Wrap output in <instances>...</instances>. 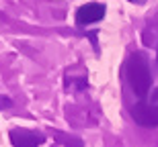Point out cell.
I'll return each mask as SVG.
<instances>
[{"mask_svg": "<svg viewBox=\"0 0 158 147\" xmlns=\"http://www.w3.org/2000/svg\"><path fill=\"white\" fill-rule=\"evenodd\" d=\"M125 76H127L129 88L140 100H144L152 88V70L148 64V57L142 51H135L129 55L125 65Z\"/></svg>", "mask_w": 158, "mask_h": 147, "instance_id": "1", "label": "cell"}, {"mask_svg": "<svg viewBox=\"0 0 158 147\" xmlns=\"http://www.w3.org/2000/svg\"><path fill=\"white\" fill-rule=\"evenodd\" d=\"M129 114L140 127L146 129H156L158 127V104H148V102H135L129 108Z\"/></svg>", "mask_w": 158, "mask_h": 147, "instance_id": "2", "label": "cell"}, {"mask_svg": "<svg viewBox=\"0 0 158 147\" xmlns=\"http://www.w3.org/2000/svg\"><path fill=\"white\" fill-rule=\"evenodd\" d=\"M105 4H99V2H88V4H82L76 10V25L78 27H86V25L99 23L101 18L105 17Z\"/></svg>", "mask_w": 158, "mask_h": 147, "instance_id": "3", "label": "cell"}, {"mask_svg": "<svg viewBox=\"0 0 158 147\" xmlns=\"http://www.w3.org/2000/svg\"><path fill=\"white\" fill-rule=\"evenodd\" d=\"M8 137L15 147H39L43 143V135L29 129H10Z\"/></svg>", "mask_w": 158, "mask_h": 147, "instance_id": "4", "label": "cell"}, {"mask_svg": "<svg viewBox=\"0 0 158 147\" xmlns=\"http://www.w3.org/2000/svg\"><path fill=\"white\" fill-rule=\"evenodd\" d=\"M129 2H135V4H142V2H146V0H129Z\"/></svg>", "mask_w": 158, "mask_h": 147, "instance_id": "5", "label": "cell"}]
</instances>
